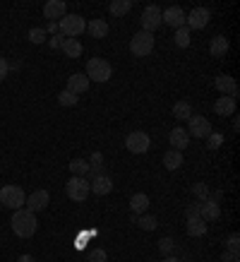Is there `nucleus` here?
<instances>
[{"label": "nucleus", "instance_id": "f257e3e1", "mask_svg": "<svg viewBox=\"0 0 240 262\" xmlns=\"http://www.w3.org/2000/svg\"><path fill=\"white\" fill-rule=\"evenodd\" d=\"M12 231H15V236L19 238H32L36 229H39V222H36V214L29 212L27 207L22 209H15V214H12Z\"/></svg>", "mask_w": 240, "mask_h": 262}, {"label": "nucleus", "instance_id": "f03ea898", "mask_svg": "<svg viewBox=\"0 0 240 262\" xmlns=\"http://www.w3.org/2000/svg\"><path fill=\"white\" fill-rule=\"evenodd\" d=\"M58 29L65 39H77L80 34L87 32V22L82 15H65L60 22H58Z\"/></svg>", "mask_w": 240, "mask_h": 262}, {"label": "nucleus", "instance_id": "7ed1b4c3", "mask_svg": "<svg viewBox=\"0 0 240 262\" xmlns=\"http://www.w3.org/2000/svg\"><path fill=\"white\" fill-rule=\"evenodd\" d=\"M27 202L22 185H3L0 188V205L8 207V209H22Z\"/></svg>", "mask_w": 240, "mask_h": 262}, {"label": "nucleus", "instance_id": "20e7f679", "mask_svg": "<svg viewBox=\"0 0 240 262\" xmlns=\"http://www.w3.org/2000/svg\"><path fill=\"white\" fill-rule=\"evenodd\" d=\"M87 75L91 82H108L113 77V68L108 60H104V58H91L87 63Z\"/></svg>", "mask_w": 240, "mask_h": 262}, {"label": "nucleus", "instance_id": "39448f33", "mask_svg": "<svg viewBox=\"0 0 240 262\" xmlns=\"http://www.w3.org/2000/svg\"><path fill=\"white\" fill-rule=\"evenodd\" d=\"M154 34L149 32H137L132 39H130V51L135 53L137 58H144V56H149L154 51Z\"/></svg>", "mask_w": 240, "mask_h": 262}, {"label": "nucleus", "instance_id": "423d86ee", "mask_svg": "<svg viewBox=\"0 0 240 262\" xmlns=\"http://www.w3.org/2000/svg\"><path fill=\"white\" fill-rule=\"evenodd\" d=\"M65 192L72 202H84L89 198V181L80 178V176H72L70 181L65 183Z\"/></svg>", "mask_w": 240, "mask_h": 262}, {"label": "nucleus", "instance_id": "0eeeda50", "mask_svg": "<svg viewBox=\"0 0 240 262\" xmlns=\"http://www.w3.org/2000/svg\"><path fill=\"white\" fill-rule=\"evenodd\" d=\"M125 147L132 154H144V151H149V147H152V140H149V135L144 130H135V133H130L125 137Z\"/></svg>", "mask_w": 240, "mask_h": 262}, {"label": "nucleus", "instance_id": "6e6552de", "mask_svg": "<svg viewBox=\"0 0 240 262\" xmlns=\"http://www.w3.org/2000/svg\"><path fill=\"white\" fill-rule=\"evenodd\" d=\"M161 24H163V19H161V8L159 5H147L142 12V32H156Z\"/></svg>", "mask_w": 240, "mask_h": 262}, {"label": "nucleus", "instance_id": "1a4fd4ad", "mask_svg": "<svg viewBox=\"0 0 240 262\" xmlns=\"http://www.w3.org/2000/svg\"><path fill=\"white\" fill-rule=\"evenodd\" d=\"M211 19V12L207 8H195L185 15V22H187V29H204Z\"/></svg>", "mask_w": 240, "mask_h": 262}, {"label": "nucleus", "instance_id": "9d476101", "mask_svg": "<svg viewBox=\"0 0 240 262\" xmlns=\"http://www.w3.org/2000/svg\"><path fill=\"white\" fill-rule=\"evenodd\" d=\"M211 133V123H209L204 116H195L192 113L190 120H187V135L190 137H207Z\"/></svg>", "mask_w": 240, "mask_h": 262}, {"label": "nucleus", "instance_id": "9b49d317", "mask_svg": "<svg viewBox=\"0 0 240 262\" xmlns=\"http://www.w3.org/2000/svg\"><path fill=\"white\" fill-rule=\"evenodd\" d=\"M65 15H67V5H65L63 0H48L46 5H43V17H46L48 22H60Z\"/></svg>", "mask_w": 240, "mask_h": 262}, {"label": "nucleus", "instance_id": "f8f14e48", "mask_svg": "<svg viewBox=\"0 0 240 262\" xmlns=\"http://www.w3.org/2000/svg\"><path fill=\"white\" fill-rule=\"evenodd\" d=\"M48 202H51L48 190H34L32 195L27 198V202H24V205H27V209H29V212H34V214H36V212H43V209H46Z\"/></svg>", "mask_w": 240, "mask_h": 262}, {"label": "nucleus", "instance_id": "ddd939ff", "mask_svg": "<svg viewBox=\"0 0 240 262\" xmlns=\"http://www.w3.org/2000/svg\"><path fill=\"white\" fill-rule=\"evenodd\" d=\"M214 87L221 92V96H231V99L238 96V82L233 80L231 75H219L214 80Z\"/></svg>", "mask_w": 240, "mask_h": 262}, {"label": "nucleus", "instance_id": "4468645a", "mask_svg": "<svg viewBox=\"0 0 240 262\" xmlns=\"http://www.w3.org/2000/svg\"><path fill=\"white\" fill-rule=\"evenodd\" d=\"M161 19H163L168 27L180 29V27H185V10L178 8V5H173V8H168L166 12H161Z\"/></svg>", "mask_w": 240, "mask_h": 262}, {"label": "nucleus", "instance_id": "2eb2a0df", "mask_svg": "<svg viewBox=\"0 0 240 262\" xmlns=\"http://www.w3.org/2000/svg\"><path fill=\"white\" fill-rule=\"evenodd\" d=\"M89 89V77L84 75V72H75V75H70L67 77V92H72V94H84Z\"/></svg>", "mask_w": 240, "mask_h": 262}, {"label": "nucleus", "instance_id": "dca6fc26", "mask_svg": "<svg viewBox=\"0 0 240 262\" xmlns=\"http://www.w3.org/2000/svg\"><path fill=\"white\" fill-rule=\"evenodd\" d=\"M168 140H171V147L178 151H183L190 147V135H187V130L185 127H173L171 130V135H168Z\"/></svg>", "mask_w": 240, "mask_h": 262}, {"label": "nucleus", "instance_id": "f3484780", "mask_svg": "<svg viewBox=\"0 0 240 262\" xmlns=\"http://www.w3.org/2000/svg\"><path fill=\"white\" fill-rule=\"evenodd\" d=\"M200 216L204 222H216L221 216V205L214 200H204V202H200Z\"/></svg>", "mask_w": 240, "mask_h": 262}, {"label": "nucleus", "instance_id": "a211bd4d", "mask_svg": "<svg viewBox=\"0 0 240 262\" xmlns=\"http://www.w3.org/2000/svg\"><path fill=\"white\" fill-rule=\"evenodd\" d=\"M89 190L94 192V195H108V192L113 190L111 176H99V178H91V183H89Z\"/></svg>", "mask_w": 240, "mask_h": 262}, {"label": "nucleus", "instance_id": "6ab92c4d", "mask_svg": "<svg viewBox=\"0 0 240 262\" xmlns=\"http://www.w3.org/2000/svg\"><path fill=\"white\" fill-rule=\"evenodd\" d=\"M214 111L219 116H235V99L231 96H219L214 103Z\"/></svg>", "mask_w": 240, "mask_h": 262}, {"label": "nucleus", "instance_id": "aec40b11", "mask_svg": "<svg viewBox=\"0 0 240 262\" xmlns=\"http://www.w3.org/2000/svg\"><path fill=\"white\" fill-rule=\"evenodd\" d=\"M228 46H231V43H228V39H226L224 34H219V36H214V39H211V43H209V53H211L214 58H221V56H226V53H228Z\"/></svg>", "mask_w": 240, "mask_h": 262}, {"label": "nucleus", "instance_id": "412c9836", "mask_svg": "<svg viewBox=\"0 0 240 262\" xmlns=\"http://www.w3.org/2000/svg\"><path fill=\"white\" fill-rule=\"evenodd\" d=\"M149 209V195H144V192H137V195H132L130 198V212L135 216H139L142 212H147Z\"/></svg>", "mask_w": 240, "mask_h": 262}, {"label": "nucleus", "instance_id": "4be33fe9", "mask_svg": "<svg viewBox=\"0 0 240 262\" xmlns=\"http://www.w3.org/2000/svg\"><path fill=\"white\" fill-rule=\"evenodd\" d=\"M163 166L168 168V171H176V168L183 166V151L178 149H171L163 154Z\"/></svg>", "mask_w": 240, "mask_h": 262}, {"label": "nucleus", "instance_id": "5701e85b", "mask_svg": "<svg viewBox=\"0 0 240 262\" xmlns=\"http://www.w3.org/2000/svg\"><path fill=\"white\" fill-rule=\"evenodd\" d=\"M207 229H209V224L204 222V219H187V236H192V238L204 236Z\"/></svg>", "mask_w": 240, "mask_h": 262}, {"label": "nucleus", "instance_id": "b1692460", "mask_svg": "<svg viewBox=\"0 0 240 262\" xmlns=\"http://www.w3.org/2000/svg\"><path fill=\"white\" fill-rule=\"evenodd\" d=\"M87 34H91L94 39H104L106 34H108V24L104 19H91L87 24Z\"/></svg>", "mask_w": 240, "mask_h": 262}, {"label": "nucleus", "instance_id": "393cba45", "mask_svg": "<svg viewBox=\"0 0 240 262\" xmlns=\"http://www.w3.org/2000/svg\"><path fill=\"white\" fill-rule=\"evenodd\" d=\"M108 10H111L113 17H123V15H128L130 10H132V3H130V0H111Z\"/></svg>", "mask_w": 240, "mask_h": 262}, {"label": "nucleus", "instance_id": "a878e982", "mask_svg": "<svg viewBox=\"0 0 240 262\" xmlns=\"http://www.w3.org/2000/svg\"><path fill=\"white\" fill-rule=\"evenodd\" d=\"M82 51H84V48H82V43L77 39H65V43H63V53L67 58H80L82 56Z\"/></svg>", "mask_w": 240, "mask_h": 262}, {"label": "nucleus", "instance_id": "bb28decb", "mask_svg": "<svg viewBox=\"0 0 240 262\" xmlns=\"http://www.w3.org/2000/svg\"><path fill=\"white\" fill-rule=\"evenodd\" d=\"M132 224H137L142 231H154L156 226H159V219H156V216H152V214H149V216H135V214H132Z\"/></svg>", "mask_w": 240, "mask_h": 262}, {"label": "nucleus", "instance_id": "cd10ccee", "mask_svg": "<svg viewBox=\"0 0 240 262\" xmlns=\"http://www.w3.org/2000/svg\"><path fill=\"white\" fill-rule=\"evenodd\" d=\"M67 168H70L72 176H80V178H84V176L89 173V161H84V159H72Z\"/></svg>", "mask_w": 240, "mask_h": 262}, {"label": "nucleus", "instance_id": "c85d7f7f", "mask_svg": "<svg viewBox=\"0 0 240 262\" xmlns=\"http://www.w3.org/2000/svg\"><path fill=\"white\" fill-rule=\"evenodd\" d=\"M173 116H176L178 120H190L192 116V106L187 101H178L176 106H173Z\"/></svg>", "mask_w": 240, "mask_h": 262}, {"label": "nucleus", "instance_id": "c756f323", "mask_svg": "<svg viewBox=\"0 0 240 262\" xmlns=\"http://www.w3.org/2000/svg\"><path fill=\"white\" fill-rule=\"evenodd\" d=\"M58 103L65 106V108H72V106H77V103H80V96L72 94V92H67V89H63V92L58 94Z\"/></svg>", "mask_w": 240, "mask_h": 262}, {"label": "nucleus", "instance_id": "7c9ffc66", "mask_svg": "<svg viewBox=\"0 0 240 262\" xmlns=\"http://www.w3.org/2000/svg\"><path fill=\"white\" fill-rule=\"evenodd\" d=\"M190 41H192V36H190V29H187V27L176 29V46L178 48H187L190 46Z\"/></svg>", "mask_w": 240, "mask_h": 262}, {"label": "nucleus", "instance_id": "2f4dec72", "mask_svg": "<svg viewBox=\"0 0 240 262\" xmlns=\"http://www.w3.org/2000/svg\"><path fill=\"white\" fill-rule=\"evenodd\" d=\"M209 185L207 183H195V185H192V195H195V198H197V202H204V200H209Z\"/></svg>", "mask_w": 240, "mask_h": 262}, {"label": "nucleus", "instance_id": "473e14b6", "mask_svg": "<svg viewBox=\"0 0 240 262\" xmlns=\"http://www.w3.org/2000/svg\"><path fill=\"white\" fill-rule=\"evenodd\" d=\"M221 144H224V135H221V133H214V130H211V133L207 135V147H209V149H219Z\"/></svg>", "mask_w": 240, "mask_h": 262}, {"label": "nucleus", "instance_id": "72a5a7b5", "mask_svg": "<svg viewBox=\"0 0 240 262\" xmlns=\"http://www.w3.org/2000/svg\"><path fill=\"white\" fill-rule=\"evenodd\" d=\"M29 41H32V43H36V46H39V43H43V41H46V29H41V27L29 29Z\"/></svg>", "mask_w": 240, "mask_h": 262}, {"label": "nucleus", "instance_id": "f704fd0d", "mask_svg": "<svg viewBox=\"0 0 240 262\" xmlns=\"http://www.w3.org/2000/svg\"><path fill=\"white\" fill-rule=\"evenodd\" d=\"M173 248H176V241L173 238H161L159 241V250L163 253V257H168V255L173 253Z\"/></svg>", "mask_w": 240, "mask_h": 262}, {"label": "nucleus", "instance_id": "c9c22d12", "mask_svg": "<svg viewBox=\"0 0 240 262\" xmlns=\"http://www.w3.org/2000/svg\"><path fill=\"white\" fill-rule=\"evenodd\" d=\"M226 250L240 253V236L238 233H231V236H228V241H226Z\"/></svg>", "mask_w": 240, "mask_h": 262}, {"label": "nucleus", "instance_id": "e433bc0d", "mask_svg": "<svg viewBox=\"0 0 240 262\" xmlns=\"http://www.w3.org/2000/svg\"><path fill=\"white\" fill-rule=\"evenodd\" d=\"M89 262H108V255H106L104 248H94L89 255Z\"/></svg>", "mask_w": 240, "mask_h": 262}, {"label": "nucleus", "instance_id": "4c0bfd02", "mask_svg": "<svg viewBox=\"0 0 240 262\" xmlns=\"http://www.w3.org/2000/svg\"><path fill=\"white\" fill-rule=\"evenodd\" d=\"M185 219H202L200 216V202L187 205V209H185Z\"/></svg>", "mask_w": 240, "mask_h": 262}, {"label": "nucleus", "instance_id": "58836bf2", "mask_svg": "<svg viewBox=\"0 0 240 262\" xmlns=\"http://www.w3.org/2000/svg\"><path fill=\"white\" fill-rule=\"evenodd\" d=\"M221 262H240V253H233V250H224V255H221Z\"/></svg>", "mask_w": 240, "mask_h": 262}, {"label": "nucleus", "instance_id": "ea45409f", "mask_svg": "<svg viewBox=\"0 0 240 262\" xmlns=\"http://www.w3.org/2000/svg\"><path fill=\"white\" fill-rule=\"evenodd\" d=\"M89 166H104V154H101V151H94V154H91V161H89Z\"/></svg>", "mask_w": 240, "mask_h": 262}, {"label": "nucleus", "instance_id": "a19ab883", "mask_svg": "<svg viewBox=\"0 0 240 262\" xmlns=\"http://www.w3.org/2000/svg\"><path fill=\"white\" fill-rule=\"evenodd\" d=\"M63 43H65V36H63V34L51 36V48H63Z\"/></svg>", "mask_w": 240, "mask_h": 262}, {"label": "nucleus", "instance_id": "79ce46f5", "mask_svg": "<svg viewBox=\"0 0 240 262\" xmlns=\"http://www.w3.org/2000/svg\"><path fill=\"white\" fill-rule=\"evenodd\" d=\"M8 72H10V65H8V60L5 58H0V82L8 77Z\"/></svg>", "mask_w": 240, "mask_h": 262}, {"label": "nucleus", "instance_id": "37998d69", "mask_svg": "<svg viewBox=\"0 0 240 262\" xmlns=\"http://www.w3.org/2000/svg\"><path fill=\"white\" fill-rule=\"evenodd\" d=\"M89 173H91V178H99V176H108V173H106V166H89Z\"/></svg>", "mask_w": 240, "mask_h": 262}, {"label": "nucleus", "instance_id": "c03bdc74", "mask_svg": "<svg viewBox=\"0 0 240 262\" xmlns=\"http://www.w3.org/2000/svg\"><path fill=\"white\" fill-rule=\"evenodd\" d=\"M46 34H51V36H56V34H60V29H58V22H48Z\"/></svg>", "mask_w": 240, "mask_h": 262}, {"label": "nucleus", "instance_id": "a18cd8bd", "mask_svg": "<svg viewBox=\"0 0 240 262\" xmlns=\"http://www.w3.org/2000/svg\"><path fill=\"white\" fill-rule=\"evenodd\" d=\"M17 262H36V260H34L32 255H22V257H19V260H17Z\"/></svg>", "mask_w": 240, "mask_h": 262}, {"label": "nucleus", "instance_id": "49530a36", "mask_svg": "<svg viewBox=\"0 0 240 262\" xmlns=\"http://www.w3.org/2000/svg\"><path fill=\"white\" fill-rule=\"evenodd\" d=\"M233 127H235V130H240V118H238V116H233Z\"/></svg>", "mask_w": 240, "mask_h": 262}, {"label": "nucleus", "instance_id": "de8ad7c7", "mask_svg": "<svg viewBox=\"0 0 240 262\" xmlns=\"http://www.w3.org/2000/svg\"><path fill=\"white\" fill-rule=\"evenodd\" d=\"M161 262H180V260H178V257H173V255H168V257H163Z\"/></svg>", "mask_w": 240, "mask_h": 262}]
</instances>
